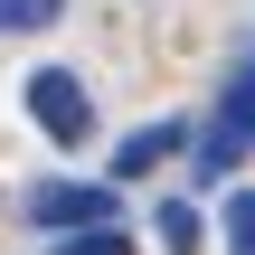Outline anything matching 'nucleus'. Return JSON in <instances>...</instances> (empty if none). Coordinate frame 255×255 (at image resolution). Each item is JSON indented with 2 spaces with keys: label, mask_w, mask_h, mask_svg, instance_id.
I'll return each instance as SVG.
<instances>
[{
  "label": "nucleus",
  "mask_w": 255,
  "mask_h": 255,
  "mask_svg": "<svg viewBox=\"0 0 255 255\" xmlns=\"http://www.w3.org/2000/svg\"><path fill=\"white\" fill-rule=\"evenodd\" d=\"M19 104H28V123H38L47 142H85V132H95V95H85L66 66H38V76L19 85Z\"/></svg>",
  "instance_id": "nucleus-2"
},
{
  "label": "nucleus",
  "mask_w": 255,
  "mask_h": 255,
  "mask_svg": "<svg viewBox=\"0 0 255 255\" xmlns=\"http://www.w3.org/2000/svg\"><path fill=\"white\" fill-rule=\"evenodd\" d=\"M246 151H255V47L237 57V76H227V85H218V104H208V132H199V180H227Z\"/></svg>",
  "instance_id": "nucleus-1"
},
{
  "label": "nucleus",
  "mask_w": 255,
  "mask_h": 255,
  "mask_svg": "<svg viewBox=\"0 0 255 255\" xmlns=\"http://www.w3.org/2000/svg\"><path fill=\"white\" fill-rule=\"evenodd\" d=\"M161 246L170 255H199V208H189V199H161Z\"/></svg>",
  "instance_id": "nucleus-7"
},
{
  "label": "nucleus",
  "mask_w": 255,
  "mask_h": 255,
  "mask_svg": "<svg viewBox=\"0 0 255 255\" xmlns=\"http://www.w3.org/2000/svg\"><path fill=\"white\" fill-rule=\"evenodd\" d=\"M218 227H227V255H255V189H227Z\"/></svg>",
  "instance_id": "nucleus-5"
},
{
  "label": "nucleus",
  "mask_w": 255,
  "mask_h": 255,
  "mask_svg": "<svg viewBox=\"0 0 255 255\" xmlns=\"http://www.w3.org/2000/svg\"><path fill=\"white\" fill-rule=\"evenodd\" d=\"M28 227L66 237V227H114V189L104 180H38L28 189Z\"/></svg>",
  "instance_id": "nucleus-3"
},
{
  "label": "nucleus",
  "mask_w": 255,
  "mask_h": 255,
  "mask_svg": "<svg viewBox=\"0 0 255 255\" xmlns=\"http://www.w3.org/2000/svg\"><path fill=\"white\" fill-rule=\"evenodd\" d=\"M57 255H132V237H114V227H66Z\"/></svg>",
  "instance_id": "nucleus-8"
},
{
  "label": "nucleus",
  "mask_w": 255,
  "mask_h": 255,
  "mask_svg": "<svg viewBox=\"0 0 255 255\" xmlns=\"http://www.w3.org/2000/svg\"><path fill=\"white\" fill-rule=\"evenodd\" d=\"M66 0H0V38H28V28H57Z\"/></svg>",
  "instance_id": "nucleus-6"
},
{
  "label": "nucleus",
  "mask_w": 255,
  "mask_h": 255,
  "mask_svg": "<svg viewBox=\"0 0 255 255\" xmlns=\"http://www.w3.org/2000/svg\"><path fill=\"white\" fill-rule=\"evenodd\" d=\"M180 132H189V123H142V132H123V151H114V180H142V170H161V161L180 151Z\"/></svg>",
  "instance_id": "nucleus-4"
}]
</instances>
